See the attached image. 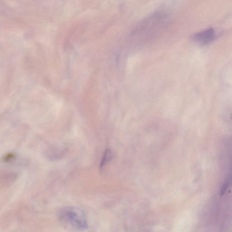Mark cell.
I'll return each mask as SVG.
<instances>
[{
	"mask_svg": "<svg viewBox=\"0 0 232 232\" xmlns=\"http://www.w3.org/2000/svg\"><path fill=\"white\" fill-rule=\"evenodd\" d=\"M58 216L63 227L70 231H82L88 228L85 214L79 207H64L59 211Z\"/></svg>",
	"mask_w": 232,
	"mask_h": 232,
	"instance_id": "1",
	"label": "cell"
},
{
	"mask_svg": "<svg viewBox=\"0 0 232 232\" xmlns=\"http://www.w3.org/2000/svg\"><path fill=\"white\" fill-rule=\"evenodd\" d=\"M214 30L210 28L194 35L192 36V39L196 43L204 45L211 42L214 39Z\"/></svg>",
	"mask_w": 232,
	"mask_h": 232,
	"instance_id": "2",
	"label": "cell"
},
{
	"mask_svg": "<svg viewBox=\"0 0 232 232\" xmlns=\"http://www.w3.org/2000/svg\"><path fill=\"white\" fill-rule=\"evenodd\" d=\"M111 157H112V154H111L110 151L109 150H106L105 153L104 157H103V161H102L101 164V168H102L103 166H104L106 162L109 161L110 160Z\"/></svg>",
	"mask_w": 232,
	"mask_h": 232,
	"instance_id": "3",
	"label": "cell"
}]
</instances>
